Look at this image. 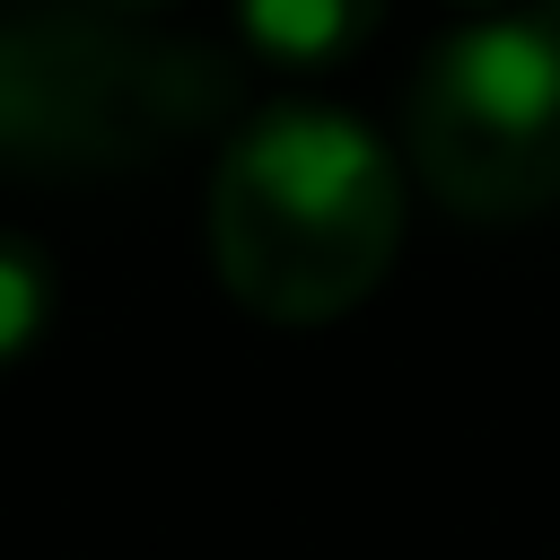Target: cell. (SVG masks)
Instances as JSON below:
<instances>
[{
  "label": "cell",
  "instance_id": "6da1fadb",
  "mask_svg": "<svg viewBox=\"0 0 560 560\" xmlns=\"http://www.w3.org/2000/svg\"><path fill=\"white\" fill-rule=\"evenodd\" d=\"M402 245V175L385 140L332 105L254 114L210 175V262L271 324L350 315Z\"/></svg>",
  "mask_w": 560,
  "mask_h": 560
},
{
  "label": "cell",
  "instance_id": "7a4b0ae2",
  "mask_svg": "<svg viewBox=\"0 0 560 560\" xmlns=\"http://www.w3.org/2000/svg\"><path fill=\"white\" fill-rule=\"evenodd\" d=\"M411 158L464 219L560 201V0H525L429 44L411 79Z\"/></svg>",
  "mask_w": 560,
  "mask_h": 560
},
{
  "label": "cell",
  "instance_id": "3957f363",
  "mask_svg": "<svg viewBox=\"0 0 560 560\" xmlns=\"http://www.w3.org/2000/svg\"><path fill=\"white\" fill-rule=\"evenodd\" d=\"M219 105L201 52H158L88 18L0 26V158L9 166H96L149 149L166 122Z\"/></svg>",
  "mask_w": 560,
  "mask_h": 560
},
{
  "label": "cell",
  "instance_id": "277c9868",
  "mask_svg": "<svg viewBox=\"0 0 560 560\" xmlns=\"http://www.w3.org/2000/svg\"><path fill=\"white\" fill-rule=\"evenodd\" d=\"M236 26L271 70H332L385 26V0H236Z\"/></svg>",
  "mask_w": 560,
  "mask_h": 560
},
{
  "label": "cell",
  "instance_id": "5b68a950",
  "mask_svg": "<svg viewBox=\"0 0 560 560\" xmlns=\"http://www.w3.org/2000/svg\"><path fill=\"white\" fill-rule=\"evenodd\" d=\"M44 315H52V262H44V245L0 236V368L35 350Z\"/></svg>",
  "mask_w": 560,
  "mask_h": 560
},
{
  "label": "cell",
  "instance_id": "8992f818",
  "mask_svg": "<svg viewBox=\"0 0 560 560\" xmlns=\"http://www.w3.org/2000/svg\"><path fill=\"white\" fill-rule=\"evenodd\" d=\"M114 9H158V0H114Z\"/></svg>",
  "mask_w": 560,
  "mask_h": 560
},
{
  "label": "cell",
  "instance_id": "52a82bcc",
  "mask_svg": "<svg viewBox=\"0 0 560 560\" xmlns=\"http://www.w3.org/2000/svg\"><path fill=\"white\" fill-rule=\"evenodd\" d=\"M472 9H499V0H472Z\"/></svg>",
  "mask_w": 560,
  "mask_h": 560
}]
</instances>
